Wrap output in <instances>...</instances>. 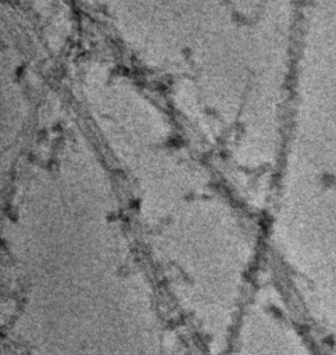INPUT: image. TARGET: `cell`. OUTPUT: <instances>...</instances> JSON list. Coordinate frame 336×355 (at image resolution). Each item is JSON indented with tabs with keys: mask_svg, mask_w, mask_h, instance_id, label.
Here are the masks:
<instances>
[{
	"mask_svg": "<svg viewBox=\"0 0 336 355\" xmlns=\"http://www.w3.org/2000/svg\"><path fill=\"white\" fill-rule=\"evenodd\" d=\"M1 355H14L11 351H8V349H1Z\"/></svg>",
	"mask_w": 336,
	"mask_h": 355,
	"instance_id": "cell-2",
	"label": "cell"
},
{
	"mask_svg": "<svg viewBox=\"0 0 336 355\" xmlns=\"http://www.w3.org/2000/svg\"><path fill=\"white\" fill-rule=\"evenodd\" d=\"M1 336L14 355H205L118 219L7 227Z\"/></svg>",
	"mask_w": 336,
	"mask_h": 355,
	"instance_id": "cell-1",
	"label": "cell"
}]
</instances>
